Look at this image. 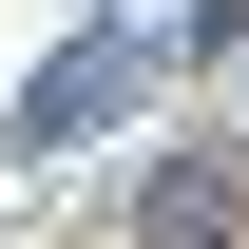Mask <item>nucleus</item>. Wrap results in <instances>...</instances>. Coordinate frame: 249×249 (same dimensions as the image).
I'll return each instance as SVG.
<instances>
[{
    "label": "nucleus",
    "mask_w": 249,
    "mask_h": 249,
    "mask_svg": "<svg viewBox=\"0 0 249 249\" xmlns=\"http://www.w3.org/2000/svg\"><path fill=\"white\" fill-rule=\"evenodd\" d=\"M230 230H249V173L230 154H173L154 192H134V249H230Z\"/></svg>",
    "instance_id": "obj_1"
}]
</instances>
